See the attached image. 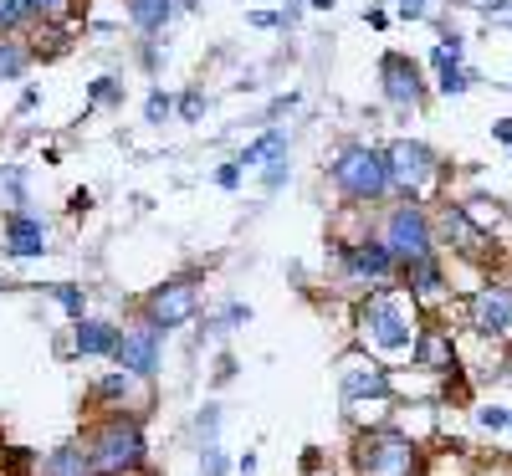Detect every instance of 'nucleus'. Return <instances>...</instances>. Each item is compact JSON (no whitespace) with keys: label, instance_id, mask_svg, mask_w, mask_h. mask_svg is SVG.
I'll use <instances>...</instances> for the list:
<instances>
[{"label":"nucleus","instance_id":"1","mask_svg":"<svg viewBox=\"0 0 512 476\" xmlns=\"http://www.w3.org/2000/svg\"><path fill=\"white\" fill-rule=\"evenodd\" d=\"M354 328H359V349H369L374 359H410L425 318H420V302L410 297V287L395 282V287L359 297Z\"/></svg>","mask_w":512,"mask_h":476},{"label":"nucleus","instance_id":"2","mask_svg":"<svg viewBox=\"0 0 512 476\" xmlns=\"http://www.w3.org/2000/svg\"><path fill=\"white\" fill-rule=\"evenodd\" d=\"M323 175H328V185L344 195L349 205H379V200H390V195H395L384 144L349 139L344 149H333V159L323 164Z\"/></svg>","mask_w":512,"mask_h":476},{"label":"nucleus","instance_id":"3","mask_svg":"<svg viewBox=\"0 0 512 476\" xmlns=\"http://www.w3.org/2000/svg\"><path fill=\"white\" fill-rule=\"evenodd\" d=\"M82 446H88L98 476H139L144 461H149L144 425L128 410H108L103 420H93L88 430H82Z\"/></svg>","mask_w":512,"mask_h":476},{"label":"nucleus","instance_id":"4","mask_svg":"<svg viewBox=\"0 0 512 476\" xmlns=\"http://www.w3.org/2000/svg\"><path fill=\"white\" fill-rule=\"evenodd\" d=\"M420 441L400 425H369L354 436V471L359 476H420Z\"/></svg>","mask_w":512,"mask_h":476},{"label":"nucleus","instance_id":"5","mask_svg":"<svg viewBox=\"0 0 512 476\" xmlns=\"http://www.w3.org/2000/svg\"><path fill=\"white\" fill-rule=\"evenodd\" d=\"M333 267H338V282L349 292H379V287L400 282V262H395V251L379 241V231L354 236V241H333Z\"/></svg>","mask_w":512,"mask_h":476},{"label":"nucleus","instance_id":"6","mask_svg":"<svg viewBox=\"0 0 512 476\" xmlns=\"http://www.w3.org/2000/svg\"><path fill=\"white\" fill-rule=\"evenodd\" d=\"M379 241L395 251V262H425V256H441V231H436V215L425 210V200H395L379 221Z\"/></svg>","mask_w":512,"mask_h":476},{"label":"nucleus","instance_id":"7","mask_svg":"<svg viewBox=\"0 0 512 476\" xmlns=\"http://www.w3.org/2000/svg\"><path fill=\"white\" fill-rule=\"evenodd\" d=\"M384 159H390V180H395V200H431L446 180V159L425 144V139H390L384 144Z\"/></svg>","mask_w":512,"mask_h":476},{"label":"nucleus","instance_id":"8","mask_svg":"<svg viewBox=\"0 0 512 476\" xmlns=\"http://www.w3.org/2000/svg\"><path fill=\"white\" fill-rule=\"evenodd\" d=\"M338 400H344L349 410L359 405H390L395 400V374L384 359H374L369 349H349L344 359H338Z\"/></svg>","mask_w":512,"mask_h":476},{"label":"nucleus","instance_id":"9","mask_svg":"<svg viewBox=\"0 0 512 476\" xmlns=\"http://www.w3.org/2000/svg\"><path fill=\"white\" fill-rule=\"evenodd\" d=\"M431 93L436 88L425 82V67L410 52H384L379 57V98L390 103L395 113H420Z\"/></svg>","mask_w":512,"mask_h":476},{"label":"nucleus","instance_id":"10","mask_svg":"<svg viewBox=\"0 0 512 476\" xmlns=\"http://www.w3.org/2000/svg\"><path fill=\"white\" fill-rule=\"evenodd\" d=\"M466 328L487 343H512V287L507 282H482L466 292Z\"/></svg>","mask_w":512,"mask_h":476},{"label":"nucleus","instance_id":"11","mask_svg":"<svg viewBox=\"0 0 512 476\" xmlns=\"http://www.w3.org/2000/svg\"><path fill=\"white\" fill-rule=\"evenodd\" d=\"M113 364L128 369L134 379H144V384L159 379V369H164V328L149 323V318L128 323L123 338H118V349H113Z\"/></svg>","mask_w":512,"mask_h":476},{"label":"nucleus","instance_id":"12","mask_svg":"<svg viewBox=\"0 0 512 476\" xmlns=\"http://www.w3.org/2000/svg\"><path fill=\"white\" fill-rule=\"evenodd\" d=\"M195 313H200V282H195V277H169V282H159V287L144 297V318L159 323L164 333L185 328Z\"/></svg>","mask_w":512,"mask_h":476},{"label":"nucleus","instance_id":"13","mask_svg":"<svg viewBox=\"0 0 512 476\" xmlns=\"http://www.w3.org/2000/svg\"><path fill=\"white\" fill-rule=\"evenodd\" d=\"M47 251H52V231L41 215H31V210L0 215V256H11V262H41Z\"/></svg>","mask_w":512,"mask_h":476},{"label":"nucleus","instance_id":"14","mask_svg":"<svg viewBox=\"0 0 512 476\" xmlns=\"http://www.w3.org/2000/svg\"><path fill=\"white\" fill-rule=\"evenodd\" d=\"M436 231L451 241V251H461V256H492V236L466 215V205L461 200H441V215H436Z\"/></svg>","mask_w":512,"mask_h":476},{"label":"nucleus","instance_id":"15","mask_svg":"<svg viewBox=\"0 0 512 476\" xmlns=\"http://www.w3.org/2000/svg\"><path fill=\"white\" fill-rule=\"evenodd\" d=\"M410 364H415V369H425V374H456V369H461V354H456L451 328L425 323V328H420V338H415Z\"/></svg>","mask_w":512,"mask_h":476},{"label":"nucleus","instance_id":"16","mask_svg":"<svg viewBox=\"0 0 512 476\" xmlns=\"http://www.w3.org/2000/svg\"><path fill=\"white\" fill-rule=\"evenodd\" d=\"M123 328L108 323V318H77L72 323V354L77 359H113Z\"/></svg>","mask_w":512,"mask_h":476},{"label":"nucleus","instance_id":"17","mask_svg":"<svg viewBox=\"0 0 512 476\" xmlns=\"http://www.w3.org/2000/svg\"><path fill=\"white\" fill-rule=\"evenodd\" d=\"M400 287H410V297H415V302H436V297H446L451 272H446L441 256H425V262L400 267Z\"/></svg>","mask_w":512,"mask_h":476},{"label":"nucleus","instance_id":"18","mask_svg":"<svg viewBox=\"0 0 512 476\" xmlns=\"http://www.w3.org/2000/svg\"><path fill=\"white\" fill-rule=\"evenodd\" d=\"M282 154H292V134H287V128H277V123H267L251 144H241L236 164L246 169V175H262V169H267L272 159H282Z\"/></svg>","mask_w":512,"mask_h":476},{"label":"nucleus","instance_id":"19","mask_svg":"<svg viewBox=\"0 0 512 476\" xmlns=\"http://www.w3.org/2000/svg\"><path fill=\"white\" fill-rule=\"evenodd\" d=\"M123 16L139 36H164L180 16V0H123Z\"/></svg>","mask_w":512,"mask_h":476},{"label":"nucleus","instance_id":"20","mask_svg":"<svg viewBox=\"0 0 512 476\" xmlns=\"http://www.w3.org/2000/svg\"><path fill=\"white\" fill-rule=\"evenodd\" d=\"M36 476H98V466H93V456H88L82 441H67V446H52L36 461Z\"/></svg>","mask_w":512,"mask_h":476},{"label":"nucleus","instance_id":"21","mask_svg":"<svg viewBox=\"0 0 512 476\" xmlns=\"http://www.w3.org/2000/svg\"><path fill=\"white\" fill-rule=\"evenodd\" d=\"M466 205V215L497 241L502 231H512V210H502V200H487V195H472V200H461Z\"/></svg>","mask_w":512,"mask_h":476},{"label":"nucleus","instance_id":"22","mask_svg":"<svg viewBox=\"0 0 512 476\" xmlns=\"http://www.w3.org/2000/svg\"><path fill=\"white\" fill-rule=\"evenodd\" d=\"M134 384H144V379H134L128 369H118V364H113V369H108V374L93 384V400H98V405H113V410H123V405H128V395H134Z\"/></svg>","mask_w":512,"mask_h":476},{"label":"nucleus","instance_id":"23","mask_svg":"<svg viewBox=\"0 0 512 476\" xmlns=\"http://www.w3.org/2000/svg\"><path fill=\"white\" fill-rule=\"evenodd\" d=\"M477 82H482V72H477V67L451 62V67H441V72H436L431 88H436V98H466V93L477 88Z\"/></svg>","mask_w":512,"mask_h":476},{"label":"nucleus","instance_id":"24","mask_svg":"<svg viewBox=\"0 0 512 476\" xmlns=\"http://www.w3.org/2000/svg\"><path fill=\"white\" fill-rule=\"evenodd\" d=\"M31 62H36V52L26 47V41L0 36V82H21L31 72Z\"/></svg>","mask_w":512,"mask_h":476},{"label":"nucleus","instance_id":"25","mask_svg":"<svg viewBox=\"0 0 512 476\" xmlns=\"http://www.w3.org/2000/svg\"><path fill=\"white\" fill-rule=\"evenodd\" d=\"M451 62H466V36H461L456 26H441V36H436L431 57H425V67L441 72V67H451Z\"/></svg>","mask_w":512,"mask_h":476},{"label":"nucleus","instance_id":"26","mask_svg":"<svg viewBox=\"0 0 512 476\" xmlns=\"http://www.w3.org/2000/svg\"><path fill=\"white\" fill-rule=\"evenodd\" d=\"M41 292H47V297L57 302V308H62L72 323H77V318H88V287H77V282H47Z\"/></svg>","mask_w":512,"mask_h":476},{"label":"nucleus","instance_id":"27","mask_svg":"<svg viewBox=\"0 0 512 476\" xmlns=\"http://www.w3.org/2000/svg\"><path fill=\"white\" fill-rule=\"evenodd\" d=\"M472 420H477L482 436H507V430H512V405H502V400H482V405L472 410Z\"/></svg>","mask_w":512,"mask_h":476},{"label":"nucleus","instance_id":"28","mask_svg":"<svg viewBox=\"0 0 512 476\" xmlns=\"http://www.w3.org/2000/svg\"><path fill=\"white\" fill-rule=\"evenodd\" d=\"M88 108H123V77L103 72L88 82Z\"/></svg>","mask_w":512,"mask_h":476},{"label":"nucleus","instance_id":"29","mask_svg":"<svg viewBox=\"0 0 512 476\" xmlns=\"http://www.w3.org/2000/svg\"><path fill=\"white\" fill-rule=\"evenodd\" d=\"M0 195L11 210H26V164H0Z\"/></svg>","mask_w":512,"mask_h":476},{"label":"nucleus","instance_id":"30","mask_svg":"<svg viewBox=\"0 0 512 476\" xmlns=\"http://www.w3.org/2000/svg\"><path fill=\"white\" fill-rule=\"evenodd\" d=\"M210 441H221V405L216 400H205L195 410V446H210Z\"/></svg>","mask_w":512,"mask_h":476},{"label":"nucleus","instance_id":"31","mask_svg":"<svg viewBox=\"0 0 512 476\" xmlns=\"http://www.w3.org/2000/svg\"><path fill=\"white\" fill-rule=\"evenodd\" d=\"M246 323H251V308L231 297V302H221V313L210 318L205 328H210V333H236V328H246Z\"/></svg>","mask_w":512,"mask_h":476},{"label":"nucleus","instance_id":"32","mask_svg":"<svg viewBox=\"0 0 512 476\" xmlns=\"http://www.w3.org/2000/svg\"><path fill=\"white\" fill-rule=\"evenodd\" d=\"M31 0H0V36H16L21 26H31Z\"/></svg>","mask_w":512,"mask_h":476},{"label":"nucleus","instance_id":"33","mask_svg":"<svg viewBox=\"0 0 512 476\" xmlns=\"http://www.w3.org/2000/svg\"><path fill=\"white\" fill-rule=\"evenodd\" d=\"M31 16H36L41 26L72 21V16H77V0H31Z\"/></svg>","mask_w":512,"mask_h":476},{"label":"nucleus","instance_id":"34","mask_svg":"<svg viewBox=\"0 0 512 476\" xmlns=\"http://www.w3.org/2000/svg\"><path fill=\"white\" fill-rule=\"evenodd\" d=\"M292 180V154H282V159H272L267 169H262V195L272 200V195H282V185Z\"/></svg>","mask_w":512,"mask_h":476},{"label":"nucleus","instance_id":"35","mask_svg":"<svg viewBox=\"0 0 512 476\" xmlns=\"http://www.w3.org/2000/svg\"><path fill=\"white\" fill-rule=\"evenodd\" d=\"M205 108H210V98H205L200 88H185V93L175 98V118H180V123H200Z\"/></svg>","mask_w":512,"mask_h":476},{"label":"nucleus","instance_id":"36","mask_svg":"<svg viewBox=\"0 0 512 476\" xmlns=\"http://www.w3.org/2000/svg\"><path fill=\"white\" fill-rule=\"evenodd\" d=\"M175 118V98H169L164 88H149V98H144V123H169Z\"/></svg>","mask_w":512,"mask_h":476},{"label":"nucleus","instance_id":"37","mask_svg":"<svg viewBox=\"0 0 512 476\" xmlns=\"http://www.w3.org/2000/svg\"><path fill=\"white\" fill-rule=\"evenodd\" d=\"M200 451V476H231V461L221 451V441H210V446H195Z\"/></svg>","mask_w":512,"mask_h":476},{"label":"nucleus","instance_id":"38","mask_svg":"<svg viewBox=\"0 0 512 476\" xmlns=\"http://www.w3.org/2000/svg\"><path fill=\"white\" fill-rule=\"evenodd\" d=\"M139 67H144V72H159V67H164V41H159V36H144V41H139Z\"/></svg>","mask_w":512,"mask_h":476},{"label":"nucleus","instance_id":"39","mask_svg":"<svg viewBox=\"0 0 512 476\" xmlns=\"http://www.w3.org/2000/svg\"><path fill=\"white\" fill-rule=\"evenodd\" d=\"M395 11H400V21H431L436 0H395Z\"/></svg>","mask_w":512,"mask_h":476},{"label":"nucleus","instance_id":"40","mask_svg":"<svg viewBox=\"0 0 512 476\" xmlns=\"http://www.w3.org/2000/svg\"><path fill=\"white\" fill-rule=\"evenodd\" d=\"M241 180H246V169L236 164V159H226V164H216V185L231 195V190H241Z\"/></svg>","mask_w":512,"mask_h":476},{"label":"nucleus","instance_id":"41","mask_svg":"<svg viewBox=\"0 0 512 476\" xmlns=\"http://www.w3.org/2000/svg\"><path fill=\"white\" fill-rule=\"evenodd\" d=\"M297 103H303V93H282V98H272L267 103V123H277V118H287Z\"/></svg>","mask_w":512,"mask_h":476},{"label":"nucleus","instance_id":"42","mask_svg":"<svg viewBox=\"0 0 512 476\" xmlns=\"http://www.w3.org/2000/svg\"><path fill=\"white\" fill-rule=\"evenodd\" d=\"M472 6H477L487 21H507V16H512V0H472Z\"/></svg>","mask_w":512,"mask_h":476},{"label":"nucleus","instance_id":"43","mask_svg":"<svg viewBox=\"0 0 512 476\" xmlns=\"http://www.w3.org/2000/svg\"><path fill=\"white\" fill-rule=\"evenodd\" d=\"M303 11H308V0H282V31H292L303 21Z\"/></svg>","mask_w":512,"mask_h":476},{"label":"nucleus","instance_id":"44","mask_svg":"<svg viewBox=\"0 0 512 476\" xmlns=\"http://www.w3.org/2000/svg\"><path fill=\"white\" fill-rule=\"evenodd\" d=\"M93 210V190H72L67 195V215H88Z\"/></svg>","mask_w":512,"mask_h":476},{"label":"nucleus","instance_id":"45","mask_svg":"<svg viewBox=\"0 0 512 476\" xmlns=\"http://www.w3.org/2000/svg\"><path fill=\"white\" fill-rule=\"evenodd\" d=\"M246 21H251L256 31H277V26H282V11H251Z\"/></svg>","mask_w":512,"mask_h":476},{"label":"nucleus","instance_id":"46","mask_svg":"<svg viewBox=\"0 0 512 476\" xmlns=\"http://www.w3.org/2000/svg\"><path fill=\"white\" fill-rule=\"evenodd\" d=\"M31 108H41V88H36V82H26L21 98H16V113H31Z\"/></svg>","mask_w":512,"mask_h":476},{"label":"nucleus","instance_id":"47","mask_svg":"<svg viewBox=\"0 0 512 476\" xmlns=\"http://www.w3.org/2000/svg\"><path fill=\"white\" fill-rule=\"evenodd\" d=\"M364 26L384 31V26H390V11H384V6H364Z\"/></svg>","mask_w":512,"mask_h":476},{"label":"nucleus","instance_id":"48","mask_svg":"<svg viewBox=\"0 0 512 476\" xmlns=\"http://www.w3.org/2000/svg\"><path fill=\"white\" fill-rule=\"evenodd\" d=\"M231 379H236V359L221 354V359H216V384H231Z\"/></svg>","mask_w":512,"mask_h":476},{"label":"nucleus","instance_id":"49","mask_svg":"<svg viewBox=\"0 0 512 476\" xmlns=\"http://www.w3.org/2000/svg\"><path fill=\"white\" fill-rule=\"evenodd\" d=\"M492 139H497V144H507V149H512V113H507V118H497V123H492Z\"/></svg>","mask_w":512,"mask_h":476},{"label":"nucleus","instance_id":"50","mask_svg":"<svg viewBox=\"0 0 512 476\" xmlns=\"http://www.w3.org/2000/svg\"><path fill=\"white\" fill-rule=\"evenodd\" d=\"M256 466H262V461H256V451H246V456L236 461V471H241V476H256Z\"/></svg>","mask_w":512,"mask_h":476},{"label":"nucleus","instance_id":"51","mask_svg":"<svg viewBox=\"0 0 512 476\" xmlns=\"http://www.w3.org/2000/svg\"><path fill=\"white\" fill-rule=\"evenodd\" d=\"M338 0H308V11H333Z\"/></svg>","mask_w":512,"mask_h":476},{"label":"nucleus","instance_id":"52","mask_svg":"<svg viewBox=\"0 0 512 476\" xmlns=\"http://www.w3.org/2000/svg\"><path fill=\"white\" fill-rule=\"evenodd\" d=\"M200 6V0H180V11H195Z\"/></svg>","mask_w":512,"mask_h":476},{"label":"nucleus","instance_id":"53","mask_svg":"<svg viewBox=\"0 0 512 476\" xmlns=\"http://www.w3.org/2000/svg\"><path fill=\"white\" fill-rule=\"evenodd\" d=\"M11 287H16V282H6V277H0V292H11Z\"/></svg>","mask_w":512,"mask_h":476},{"label":"nucleus","instance_id":"54","mask_svg":"<svg viewBox=\"0 0 512 476\" xmlns=\"http://www.w3.org/2000/svg\"><path fill=\"white\" fill-rule=\"evenodd\" d=\"M507 93H512V72H507Z\"/></svg>","mask_w":512,"mask_h":476},{"label":"nucleus","instance_id":"55","mask_svg":"<svg viewBox=\"0 0 512 476\" xmlns=\"http://www.w3.org/2000/svg\"><path fill=\"white\" fill-rule=\"evenodd\" d=\"M502 26H512V16H507V21H502Z\"/></svg>","mask_w":512,"mask_h":476}]
</instances>
